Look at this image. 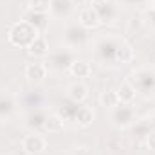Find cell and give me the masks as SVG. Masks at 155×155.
<instances>
[{
  "label": "cell",
  "instance_id": "23",
  "mask_svg": "<svg viewBox=\"0 0 155 155\" xmlns=\"http://www.w3.org/2000/svg\"><path fill=\"white\" fill-rule=\"evenodd\" d=\"M99 103H101V107H105V108H108V110H112L114 107L119 105V97H117V92L116 90H105V92H101V96H99Z\"/></svg>",
  "mask_w": 155,
  "mask_h": 155
},
{
  "label": "cell",
  "instance_id": "15",
  "mask_svg": "<svg viewBox=\"0 0 155 155\" xmlns=\"http://www.w3.org/2000/svg\"><path fill=\"white\" fill-rule=\"evenodd\" d=\"M87 97H88V88H87V85L81 83V81L72 83V85L67 88V99H71L72 103L83 105Z\"/></svg>",
  "mask_w": 155,
  "mask_h": 155
},
{
  "label": "cell",
  "instance_id": "17",
  "mask_svg": "<svg viewBox=\"0 0 155 155\" xmlns=\"http://www.w3.org/2000/svg\"><path fill=\"white\" fill-rule=\"evenodd\" d=\"M27 52L33 56V58H47L51 49H49V41L43 35H40L38 38L35 40L29 47H27Z\"/></svg>",
  "mask_w": 155,
  "mask_h": 155
},
{
  "label": "cell",
  "instance_id": "10",
  "mask_svg": "<svg viewBox=\"0 0 155 155\" xmlns=\"http://www.w3.org/2000/svg\"><path fill=\"white\" fill-rule=\"evenodd\" d=\"M74 4L72 0H51V9H49V16L56 18V20H67L72 11H74Z\"/></svg>",
  "mask_w": 155,
  "mask_h": 155
},
{
  "label": "cell",
  "instance_id": "18",
  "mask_svg": "<svg viewBox=\"0 0 155 155\" xmlns=\"http://www.w3.org/2000/svg\"><path fill=\"white\" fill-rule=\"evenodd\" d=\"M71 76L78 78V79H81V78H88L92 74V67H90V63L88 61H85V60H74V63L69 67V71H67Z\"/></svg>",
  "mask_w": 155,
  "mask_h": 155
},
{
  "label": "cell",
  "instance_id": "20",
  "mask_svg": "<svg viewBox=\"0 0 155 155\" xmlns=\"http://www.w3.org/2000/svg\"><path fill=\"white\" fill-rule=\"evenodd\" d=\"M117 92V97H119V103H124V105H132L134 103V99H135V90H134V87L124 79L121 85H119V88L116 90Z\"/></svg>",
  "mask_w": 155,
  "mask_h": 155
},
{
  "label": "cell",
  "instance_id": "22",
  "mask_svg": "<svg viewBox=\"0 0 155 155\" xmlns=\"http://www.w3.org/2000/svg\"><path fill=\"white\" fill-rule=\"evenodd\" d=\"M63 126H65V121L58 116L56 112L47 116V121H45V132H49V134H58V132L63 130Z\"/></svg>",
  "mask_w": 155,
  "mask_h": 155
},
{
  "label": "cell",
  "instance_id": "11",
  "mask_svg": "<svg viewBox=\"0 0 155 155\" xmlns=\"http://www.w3.org/2000/svg\"><path fill=\"white\" fill-rule=\"evenodd\" d=\"M92 7L96 9L101 24H112V22H116L117 16H119V7L112 0H107L103 4H97V5H92Z\"/></svg>",
  "mask_w": 155,
  "mask_h": 155
},
{
  "label": "cell",
  "instance_id": "31",
  "mask_svg": "<svg viewBox=\"0 0 155 155\" xmlns=\"http://www.w3.org/2000/svg\"><path fill=\"white\" fill-rule=\"evenodd\" d=\"M103 2H107V0H90L92 5H97V4H103Z\"/></svg>",
  "mask_w": 155,
  "mask_h": 155
},
{
  "label": "cell",
  "instance_id": "6",
  "mask_svg": "<svg viewBox=\"0 0 155 155\" xmlns=\"http://www.w3.org/2000/svg\"><path fill=\"white\" fill-rule=\"evenodd\" d=\"M74 60H76V54H74L72 49H69V47H58V49H54V51L49 52L45 65H47V69L61 72V71H69V67L74 63Z\"/></svg>",
  "mask_w": 155,
  "mask_h": 155
},
{
  "label": "cell",
  "instance_id": "2",
  "mask_svg": "<svg viewBox=\"0 0 155 155\" xmlns=\"http://www.w3.org/2000/svg\"><path fill=\"white\" fill-rule=\"evenodd\" d=\"M135 94L143 96V97H155V67L153 65H144V67H137L134 69L128 79H126Z\"/></svg>",
  "mask_w": 155,
  "mask_h": 155
},
{
  "label": "cell",
  "instance_id": "29",
  "mask_svg": "<svg viewBox=\"0 0 155 155\" xmlns=\"http://www.w3.org/2000/svg\"><path fill=\"white\" fill-rule=\"evenodd\" d=\"M148 121H150V126H152V130H155V112H152V114L148 116Z\"/></svg>",
  "mask_w": 155,
  "mask_h": 155
},
{
  "label": "cell",
  "instance_id": "21",
  "mask_svg": "<svg viewBox=\"0 0 155 155\" xmlns=\"http://www.w3.org/2000/svg\"><path fill=\"white\" fill-rule=\"evenodd\" d=\"M78 103H72L71 99H67V101H63L60 107H58V110H56V114L61 117L63 121H74V116H76L78 112Z\"/></svg>",
  "mask_w": 155,
  "mask_h": 155
},
{
  "label": "cell",
  "instance_id": "16",
  "mask_svg": "<svg viewBox=\"0 0 155 155\" xmlns=\"http://www.w3.org/2000/svg\"><path fill=\"white\" fill-rule=\"evenodd\" d=\"M150 132H152V126H150L148 117H146V119H137V121L130 126V134H132V137H134L135 141H139V143L146 141V137L150 135Z\"/></svg>",
  "mask_w": 155,
  "mask_h": 155
},
{
  "label": "cell",
  "instance_id": "8",
  "mask_svg": "<svg viewBox=\"0 0 155 155\" xmlns=\"http://www.w3.org/2000/svg\"><path fill=\"white\" fill-rule=\"evenodd\" d=\"M16 107V97L9 90H0V123H5L15 116Z\"/></svg>",
  "mask_w": 155,
  "mask_h": 155
},
{
  "label": "cell",
  "instance_id": "13",
  "mask_svg": "<svg viewBox=\"0 0 155 155\" xmlns=\"http://www.w3.org/2000/svg\"><path fill=\"white\" fill-rule=\"evenodd\" d=\"M78 24H79L81 27H85L87 31H90V29L99 27V25H101V20H99L96 9H94L92 5H88V7H83V9L79 11V20H78Z\"/></svg>",
  "mask_w": 155,
  "mask_h": 155
},
{
  "label": "cell",
  "instance_id": "30",
  "mask_svg": "<svg viewBox=\"0 0 155 155\" xmlns=\"http://www.w3.org/2000/svg\"><path fill=\"white\" fill-rule=\"evenodd\" d=\"M72 4L78 5V7H81V5H85V4H87V0H72Z\"/></svg>",
  "mask_w": 155,
  "mask_h": 155
},
{
  "label": "cell",
  "instance_id": "9",
  "mask_svg": "<svg viewBox=\"0 0 155 155\" xmlns=\"http://www.w3.org/2000/svg\"><path fill=\"white\" fill-rule=\"evenodd\" d=\"M24 74H25V78H27L31 83L38 85V83H43V81L47 79L49 69H47L45 61H33V63H27V65H25Z\"/></svg>",
  "mask_w": 155,
  "mask_h": 155
},
{
  "label": "cell",
  "instance_id": "5",
  "mask_svg": "<svg viewBox=\"0 0 155 155\" xmlns=\"http://www.w3.org/2000/svg\"><path fill=\"white\" fill-rule=\"evenodd\" d=\"M63 41H65V47L72 51H79L90 43V35L79 24H71L63 29Z\"/></svg>",
  "mask_w": 155,
  "mask_h": 155
},
{
  "label": "cell",
  "instance_id": "14",
  "mask_svg": "<svg viewBox=\"0 0 155 155\" xmlns=\"http://www.w3.org/2000/svg\"><path fill=\"white\" fill-rule=\"evenodd\" d=\"M22 20H25V22H29L33 27H36L40 33H43L45 29H47V25H49V13H35V11H25L24 13V16H22Z\"/></svg>",
  "mask_w": 155,
  "mask_h": 155
},
{
  "label": "cell",
  "instance_id": "19",
  "mask_svg": "<svg viewBox=\"0 0 155 155\" xmlns=\"http://www.w3.org/2000/svg\"><path fill=\"white\" fill-rule=\"evenodd\" d=\"M92 121H94V110L90 107L79 105L76 116H74V123H76L78 126H81V128H87V126L92 124Z\"/></svg>",
  "mask_w": 155,
  "mask_h": 155
},
{
  "label": "cell",
  "instance_id": "12",
  "mask_svg": "<svg viewBox=\"0 0 155 155\" xmlns=\"http://www.w3.org/2000/svg\"><path fill=\"white\" fill-rule=\"evenodd\" d=\"M47 112H43L41 108H35V110H31L27 117H25V124H27V128H31L33 132H36V134H43L45 132V121H47Z\"/></svg>",
  "mask_w": 155,
  "mask_h": 155
},
{
  "label": "cell",
  "instance_id": "3",
  "mask_svg": "<svg viewBox=\"0 0 155 155\" xmlns=\"http://www.w3.org/2000/svg\"><path fill=\"white\" fill-rule=\"evenodd\" d=\"M40 33L36 27H33L29 22L25 20H20V22H15L9 31H7V41L15 47H20V49H27L35 40L38 38Z\"/></svg>",
  "mask_w": 155,
  "mask_h": 155
},
{
  "label": "cell",
  "instance_id": "4",
  "mask_svg": "<svg viewBox=\"0 0 155 155\" xmlns=\"http://www.w3.org/2000/svg\"><path fill=\"white\" fill-rule=\"evenodd\" d=\"M110 124L117 128V130H128L135 121H137V112L134 108V105H124L119 103L117 107H114L110 110Z\"/></svg>",
  "mask_w": 155,
  "mask_h": 155
},
{
  "label": "cell",
  "instance_id": "32",
  "mask_svg": "<svg viewBox=\"0 0 155 155\" xmlns=\"http://www.w3.org/2000/svg\"><path fill=\"white\" fill-rule=\"evenodd\" d=\"M150 9H153L155 11V0H150Z\"/></svg>",
  "mask_w": 155,
  "mask_h": 155
},
{
  "label": "cell",
  "instance_id": "33",
  "mask_svg": "<svg viewBox=\"0 0 155 155\" xmlns=\"http://www.w3.org/2000/svg\"><path fill=\"white\" fill-rule=\"evenodd\" d=\"M67 155H74V153H72V152H71V153H67Z\"/></svg>",
  "mask_w": 155,
  "mask_h": 155
},
{
  "label": "cell",
  "instance_id": "27",
  "mask_svg": "<svg viewBox=\"0 0 155 155\" xmlns=\"http://www.w3.org/2000/svg\"><path fill=\"white\" fill-rule=\"evenodd\" d=\"M144 143H146V146H148L150 150H153V152H155V130L150 132V135L146 137V141H144Z\"/></svg>",
  "mask_w": 155,
  "mask_h": 155
},
{
  "label": "cell",
  "instance_id": "1",
  "mask_svg": "<svg viewBox=\"0 0 155 155\" xmlns=\"http://www.w3.org/2000/svg\"><path fill=\"white\" fill-rule=\"evenodd\" d=\"M124 41L126 40L119 35H103V36L96 38L92 41V56H94L96 63L116 67L119 49Z\"/></svg>",
  "mask_w": 155,
  "mask_h": 155
},
{
  "label": "cell",
  "instance_id": "28",
  "mask_svg": "<svg viewBox=\"0 0 155 155\" xmlns=\"http://www.w3.org/2000/svg\"><path fill=\"white\" fill-rule=\"evenodd\" d=\"M72 153L74 155H94L90 152V148H87V146H78V148L72 150Z\"/></svg>",
  "mask_w": 155,
  "mask_h": 155
},
{
  "label": "cell",
  "instance_id": "26",
  "mask_svg": "<svg viewBox=\"0 0 155 155\" xmlns=\"http://www.w3.org/2000/svg\"><path fill=\"white\" fill-rule=\"evenodd\" d=\"M144 24H146L148 27L155 29V11L153 9H150V7L144 11Z\"/></svg>",
  "mask_w": 155,
  "mask_h": 155
},
{
  "label": "cell",
  "instance_id": "24",
  "mask_svg": "<svg viewBox=\"0 0 155 155\" xmlns=\"http://www.w3.org/2000/svg\"><path fill=\"white\" fill-rule=\"evenodd\" d=\"M27 9L35 13H49L51 9V0H29Z\"/></svg>",
  "mask_w": 155,
  "mask_h": 155
},
{
  "label": "cell",
  "instance_id": "25",
  "mask_svg": "<svg viewBox=\"0 0 155 155\" xmlns=\"http://www.w3.org/2000/svg\"><path fill=\"white\" fill-rule=\"evenodd\" d=\"M124 7H144L150 4V0H119Z\"/></svg>",
  "mask_w": 155,
  "mask_h": 155
},
{
  "label": "cell",
  "instance_id": "7",
  "mask_svg": "<svg viewBox=\"0 0 155 155\" xmlns=\"http://www.w3.org/2000/svg\"><path fill=\"white\" fill-rule=\"evenodd\" d=\"M45 148H47V141L41 134L33 132L22 139V150L25 155H40Z\"/></svg>",
  "mask_w": 155,
  "mask_h": 155
}]
</instances>
